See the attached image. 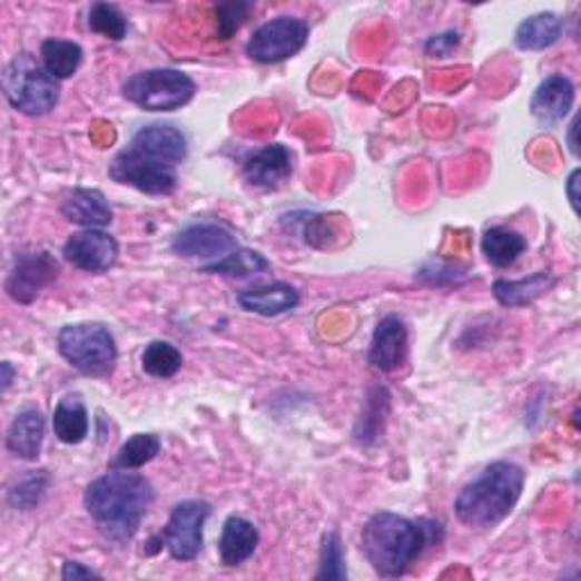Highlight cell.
Wrapping results in <instances>:
<instances>
[{
    "instance_id": "6da1fadb",
    "label": "cell",
    "mask_w": 581,
    "mask_h": 581,
    "mask_svg": "<svg viewBox=\"0 0 581 581\" xmlns=\"http://www.w3.org/2000/svg\"><path fill=\"white\" fill-rule=\"evenodd\" d=\"M152 502V484L132 471H111L93 480L85 491V509L96 530L116 545L135 539Z\"/></svg>"
},
{
    "instance_id": "7a4b0ae2",
    "label": "cell",
    "mask_w": 581,
    "mask_h": 581,
    "mask_svg": "<svg viewBox=\"0 0 581 581\" xmlns=\"http://www.w3.org/2000/svg\"><path fill=\"white\" fill-rule=\"evenodd\" d=\"M434 528L404 515L380 511L362 532V550L380 577H402L434 541Z\"/></svg>"
},
{
    "instance_id": "3957f363",
    "label": "cell",
    "mask_w": 581,
    "mask_h": 581,
    "mask_svg": "<svg viewBox=\"0 0 581 581\" xmlns=\"http://www.w3.org/2000/svg\"><path fill=\"white\" fill-rule=\"evenodd\" d=\"M522 489H525L522 469L511 461H495L475 482L463 486L454 502L456 518L475 530L495 528L513 511Z\"/></svg>"
},
{
    "instance_id": "277c9868",
    "label": "cell",
    "mask_w": 581,
    "mask_h": 581,
    "mask_svg": "<svg viewBox=\"0 0 581 581\" xmlns=\"http://www.w3.org/2000/svg\"><path fill=\"white\" fill-rule=\"evenodd\" d=\"M3 91L8 102L28 116H43L60 102V80H55L35 57L23 52L3 71Z\"/></svg>"
},
{
    "instance_id": "5b68a950",
    "label": "cell",
    "mask_w": 581,
    "mask_h": 581,
    "mask_svg": "<svg viewBox=\"0 0 581 581\" xmlns=\"http://www.w3.org/2000/svg\"><path fill=\"white\" fill-rule=\"evenodd\" d=\"M60 355L82 375L107 377L111 375L119 351L111 332L100 323H80L62 327L57 336Z\"/></svg>"
},
{
    "instance_id": "8992f818",
    "label": "cell",
    "mask_w": 581,
    "mask_h": 581,
    "mask_svg": "<svg viewBox=\"0 0 581 581\" xmlns=\"http://www.w3.org/2000/svg\"><path fill=\"white\" fill-rule=\"evenodd\" d=\"M124 96L146 111H176L196 96V82L178 69H150L128 78Z\"/></svg>"
},
{
    "instance_id": "52a82bcc",
    "label": "cell",
    "mask_w": 581,
    "mask_h": 581,
    "mask_svg": "<svg viewBox=\"0 0 581 581\" xmlns=\"http://www.w3.org/2000/svg\"><path fill=\"white\" fill-rule=\"evenodd\" d=\"M211 515V504L203 500H185L170 511L168 525L161 534L148 541L146 554H155L161 548L176 561H194L203 550V530Z\"/></svg>"
},
{
    "instance_id": "ba28073f",
    "label": "cell",
    "mask_w": 581,
    "mask_h": 581,
    "mask_svg": "<svg viewBox=\"0 0 581 581\" xmlns=\"http://www.w3.org/2000/svg\"><path fill=\"white\" fill-rule=\"evenodd\" d=\"M109 178L119 185L135 187L148 196H170L178 189L176 166L157 161L132 146L121 150L109 164Z\"/></svg>"
},
{
    "instance_id": "9c48e42d",
    "label": "cell",
    "mask_w": 581,
    "mask_h": 581,
    "mask_svg": "<svg viewBox=\"0 0 581 581\" xmlns=\"http://www.w3.org/2000/svg\"><path fill=\"white\" fill-rule=\"evenodd\" d=\"M309 39V26L296 17H279L255 30L246 52L259 65H277L298 55Z\"/></svg>"
},
{
    "instance_id": "30bf717a",
    "label": "cell",
    "mask_w": 581,
    "mask_h": 581,
    "mask_svg": "<svg viewBox=\"0 0 581 581\" xmlns=\"http://www.w3.org/2000/svg\"><path fill=\"white\" fill-rule=\"evenodd\" d=\"M60 275V264L50 253H21L8 277V294L21 305L35 303L46 286H50Z\"/></svg>"
},
{
    "instance_id": "8fae6325",
    "label": "cell",
    "mask_w": 581,
    "mask_h": 581,
    "mask_svg": "<svg viewBox=\"0 0 581 581\" xmlns=\"http://www.w3.org/2000/svg\"><path fill=\"white\" fill-rule=\"evenodd\" d=\"M170 248L180 257L211 259V264H216L235 253L239 246L237 239L232 237V232H227L225 227L214 223H198L178 232Z\"/></svg>"
},
{
    "instance_id": "7c38bea8",
    "label": "cell",
    "mask_w": 581,
    "mask_h": 581,
    "mask_svg": "<svg viewBox=\"0 0 581 581\" xmlns=\"http://www.w3.org/2000/svg\"><path fill=\"white\" fill-rule=\"evenodd\" d=\"M65 257L85 273H105L119 259V244L107 232L85 229L65 244Z\"/></svg>"
},
{
    "instance_id": "4fadbf2b",
    "label": "cell",
    "mask_w": 581,
    "mask_h": 581,
    "mask_svg": "<svg viewBox=\"0 0 581 581\" xmlns=\"http://www.w3.org/2000/svg\"><path fill=\"white\" fill-rule=\"evenodd\" d=\"M406 347H410V332L400 316L391 314L384 316L373 334L371 351H368V364L375 371L391 373L402 366L406 357Z\"/></svg>"
},
{
    "instance_id": "5bb4252c",
    "label": "cell",
    "mask_w": 581,
    "mask_h": 581,
    "mask_svg": "<svg viewBox=\"0 0 581 581\" xmlns=\"http://www.w3.org/2000/svg\"><path fill=\"white\" fill-rule=\"evenodd\" d=\"M294 173V157L282 144H270L250 155L244 164V176L250 185L262 189H277Z\"/></svg>"
},
{
    "instance_id": "9a60e30c",
    "label": "cell",
    "mask_w": 581,
    "mask_h": 581,
    "mask_svg": "<svg viewBox=\"0 0 581 581\" xmlns=\"http://www.w3.org/2000/svg\"><path fill=\"white\" fill-rule=\"evenodd\" d=\"M132 148L168 166L183 164L189 155V144L183 130L166 124H152L141 128L132 139Z\"/></svg>"
},
{
    "instance_id": "2e32d148",
    "label": "cell",
    "mask_w": 581,
    "mask_h": 581,
    "mask_svg": "<svg viewBox=\"0 0 581 581\" xmlns=\"http://www.w3.org/2000/svg\"><path fill=\"white\" fill-rule=\"evenodd\" d=\"M574 105V85L565 76H550L545 78L534 98H532V114L545 126L563 121Z\"/></svg>"
},
{
    "instance_id": "e0dca14e",
    "label": "cell",
    "mask_w": 581,
    "mask_h": 581,
    "mask_svg": "<svg viewBox=\"0 0 581 581\" xmlns=\"http://www.w3.org/2000/svg\"><path fill=\"white\" fill-rule=\"evenodd\" d=\"M257 545H259V532L250 520L242 515H232L225 520L223 534L218 541V554L223 565L237 568L246 563L255 554Z\"/></svg>"
},
{
    "instance_id": "ac0fdd59",
    "label": "cell",
    "mask_w": 581,
    "mask_h": 581,
    "mask_svg": "<svg viewBox=\"0 0 581 581\" xmlns=\"http://www.w3.org/2000/svg\"><path fill=\"white\" fill-rule=\"evenodd\" d=\"M298 303H301L298 290L286 282L246 288L239 294V305L246 312H253V314H259V316L286 314L290 309H296Z\"/></svg>"
},
{
    "instance_id": "d6986e66",
    "label": "cell",
    "mask_w": 581,
    "mask_h": 581,
    "mask_svg": "<svg viewBox=\"0 0 581 581\" xmlns=\"http://www.w3.org/2000/svg\"><path fill=\"white\" fill-rule=\"evenodd\" d=\"M62 216L87 229H98L111 223V207L98 189H76L62 203Z\"/></svg>"
},
{
    "instance_id": "ffe728a7",
    "label": "cell",
    "mask_w": 581,
    "mask_h": 581,
    "mask_svg": "<svg viewBox=\"0 0 581 581\" xmlns=\"http://www.w3.org/2000/svg\"><path fill=\"white\" fill-rule=\"evenodd\" d=\"M554 284H557L554 275L539 270L522 279H511V282L498 279L493 284V296L504 307H525V305H532L534 301H539L541 296H545Z\"/></svg>"
},
{
    "instance_id": "44dd1931",
    "label": "cell",
    "mask_w": 581,
    "mask_h": 581,
    "mask_svg": "<svg viewBox=\"0 0 581 581\" xmlns=\"http://www.w3.org/2000/svg\"><path fill=\"white\" fill-rule=\"evenodd\" d=\"M52 432L67 445H78L89 436V414L80 395H67L52 412Z\"/></svg>"
},
{
    "instance_id": "7402d4cb",
    "label": "cell",
    "mask_w": 581,
    "mask_h": 581,
    "mask_svg": "<svg viewBox=\"0 0 581 581\" xmlns=\"http://www.w3.org/2000/svg\"><path fill=\"white\" fill-rule=\"evenodd\" d=\"M43 434H46V421L37 410H26L21 412L8 432V450L26 461H32L39 456L41 452V443H43Z\"/></svg>"
},
{
    "instance_id": "603a6c76",
    "label": "cell",
    "mask_w": 581,
    "mask_h": 581,
    "mask_svg": "<svg viewBox=\"0 0 581 581\" xmlns=\"http://www.w3.org/2000/svg\"><path fill=\"white\" fill-rule=\"evenodd\" d=\"M563 35V19L554 12H541L522 21L515 30V46L520 50H545Z\"/></svg>"
},
{
    "instance_id": "cb8c5ba5",
    "label": "cell",
    "mask_w": 581,
    "mask_h": 581,
    "mask_svg": "<svg viewBox=\"0 0 581 581\" xmlns=\"http://www.w3.org/2000/svg\"><path fill=\"white\" fill-rule=\"evenodd\" d=\"M525 250H528V239L515 229L491 227L484 232L482 253L495 268L513 266Z\"/></svg>"
},
{
    "instance_id": "d4e9b609",
    "label": "cell",
    "mask_w": 581,
    "mask_h": 581,
    "mask_svg": "<svg viewBox=\"0 0 581 581\" xmlns=\"http://www.w3.org/2000/svg\"><path fill=\"white\" fill-rule=\"evenodd\" d=\"M41 60L43 69L55 80H67L73 78L82 65V48L80 43L67 39H46L41 43Z\"/></svg>"
},
{
    "instance_id": "484cf974",
    "label": "cell",
    "mask_w": 581,
    "mask_h": 581,
    "mask_svg": "<svg viewBox=\"0 0 581 581\" xmlns=\"http://www.w3.org/2000/svg\"><path fill=\"white\" fill-rule=\"evenodd\" d=\"M388 410H391L388 391L382 388V386L371 388L366 406H364V412H362V418L357 421V427H355L357 443L373 445V443L380 441V436L384 434V427H386Z\"/></svg>"
},
{
    "instance_id": "4316f807",
    "label": "cell",
    "mask_w": 581,
    "mask_h": 581,
    "mask_svg": "<svg viewBox=\"0 0 581 581\" xmlns=\"http://www.w3.org/2000/svg\"><path fill=\"white\" fill-rule=\"evenodd\" d=\"M159 450L161 441L157 434H135L114 454L109 461V471H137L150 463Z\"/></svg>"
},
{
    "instance_id": "83f0119b",
    "label": "cell",
    "mask_w": 581,
    "mask_h": 581,
    "mask_svg": "<svg viewBox=\"0 0 581 581\" xmlns=\"http://www.w3.org/2000/svg\"><path fill=\"white\" fill-rule=\"evenodd\" d=\"M141 368L157 380H168L183 368V353L168 341H152L141 355Z\"/></svg>"
},
{
    "instance_id": "f1b7e54d",
    "label": "cell",
    "mask_w": 581,
    "mask_h": 581,
    "mask_svg": "<svg viewBox=\"0 0 581 581\" xmlns=\"http://www.w3.org/2000/svg\"><path fill=\"white\" fill-rule=\"evenodd\" d=\"M270 268L268 259L255 250H246V248H237L232 255H227L225 259L216 262V264H207L203 270L205 273H214V275H225V277H253V275H262Z\"/></svg>"
},
{
    "instance_id": "f546056e",
    "label": "cell",
    "mask_w": 581,
    "mask_h": 581,
    "mask_svg": "<svg viewBox=\"0 0 581 581\" xmlns=\"http://www.w3.org/2000/svg\"><path fill=\"white\" fill-rule=\"evenodd\" d=\"M50 489V475L48 471H32L28 473L21 482H17L10 493H8V502L12 509L17 511H30L37 509L41 504V500L46 498Z\"/></svg>"
},
{
    "instance_id": "4dcf8cb0",
    "label": "cell",
    "mask_w": 581,
    "mask_h": 581,
    "mask_svg": "<svg viewBox=\"0 0 581 581\" xmlns=\"http://www.w3.org/2000/svg\"><path fill=\"white\" fill-rule=\"evenodd\" d=\"M89 30L98 32L111 41H121L128 35V19L119 8L109 3H93L89 8Z\"/></svg>"
},
{
    "instance_id": "1f68e13d",
    "label": "cell",
    "mask_w": 581,
    "mask_h": 581,
    "mask_svg": "<svg viewBox=\"0 0 581 581\" xmlns=\"http://www.w3.org/2000/svg\"><path fill=\"white\" fill-rule=\"evenodd\" d=\"M316 579H332V581L347 579L345 552H343L341 536L336 532H329V534L323 536V543H321V565H318Z\"/></svg>"
},
{
    "instance_id": "d6a6232c",
    "label": "cell",
    "mask_w": 581,
    "mask_h": 581,
    "mask_svg": "<svg viewBox=\"0 0 581 581\" xmlns=\"http://www.w3.org/2000/svg\"><path fill=\"white\" fill-rule=\"evenodd\" d=\"M250 12V3H225L216 8V23H218V37L229 39L235 35L242 23L246 21Z\"/></svg>"
},
{
    "instance_id": "836d02e7",
    "label": "cell",
    "mask_w": 581,
    "mask_h": 581,
    "mask_svg": "<svg viewBox=\"0 0 581 581\" xmlns=\"http://www.w3.org/2000/svg\"><path fill=\"white\" fill-rule=\"evenodd\" d=\"M459 32H443V35H436V37H432L427 43H425V52L430 55V57H450L454 50H456V46H459Z\"/></svg>"
},
{
    "instance_id": "e575fe53",
    "label": "cell",
    "mask_w": 581,
    "mask_h": 581,
    "mask_svg": "<svg viewBox=\"0 0 581 581\" xmlns=\"http://www.w3.org/2000/svg\"><path fill=\"white\" fill-rule=\"evenodd\" d=\"M62 579L67 581H78V579H100L98 572H93L91 568H85L80 561H67L62 568Z\"/></svg>"
},
{
    "instance_id": "d590c367",
    "label": "cell",
    "mask_w": 581,
    "mask_h": 581,
    "mask_svg": "<svg viewBox=\"0 0 581 581\" xmlns=\"http://www.w3.org/2000/svg\"><path fill=\"white\" fill-rule=\"evenodd\" d=\"M579 180V168L577 170H572L570 173V178H568V196H570V203H572V209L577 211L579 209V198H577V183Z\"/></svg>"
},
{
    "instance_id": "8d00e7d4",
    "label": "cell",
    "mask_w": 581,
    "mask_h": 581,
    "mask_svg": "<svg viewBox=\"0 0 581 581\" xmlns=\"http://www.w3.org/2000/svg\"><path fill=\"white\" fill-rule=\"evenodd\" d=\"M0 368H3V391H8L10 384H12V380H14V368H12L10 362L0 364Z\"/></svg>"
},
{
    "instance_id": "74e56055",
    "label": "cell",
    "mask_w": 581,
    "mask_h": 581,
    "mask_svg": "<svg viewBox=\"0 0 581 581\" xmlns=\"http://www.w3.org/2000/svg\"><path fill=\"white\" fill-rule=\"evenodd\" d=\"M577 119L572 121V126H570V150H572V155H577V141H574V135H577Z\"/></svg>"
}]
</instances>
